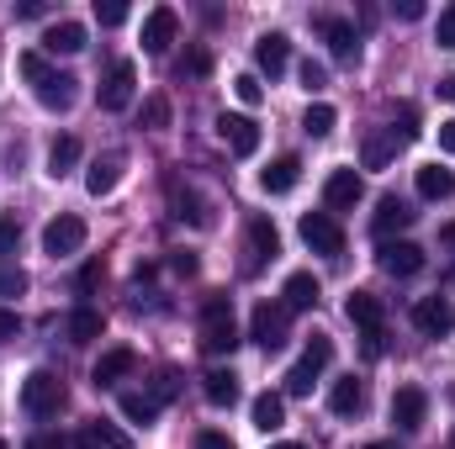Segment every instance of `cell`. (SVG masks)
<instances>
[{"label": "cell", "mask_w": 455, "mask_h": 449, "mask_svg": "<svg viewBox=\"0 0 455 449\" xmlns=\"http://www.w3.org/2000/svg\"><path fill=\"white\" fill-rule=\"evenodd\" d=\"M365 449H397V445H365Z\"/></svg>", "instance_id": "91938a15"}, {"label": "cell", "mask_w": 455, "mask_h": 449, "mask_svg": "<svg viewBox=\"0 0 455 449\" xmlns=\"http://www.w3.org/2000/svg\"><path fill=\"white\" fill-rule=\"evenodd\" d=\"M175 32H180V16H175V5H154L148 16H143V53H170V43H175Z\"/></svg>", "instance_id": "30bf717a"}, {"label": "cell", "mask_w": 455, "mask_h": 449, "mask_svg": "<svg viewBox=\"0 0 455 449\" xmlns=\"http://www.w3.org/2000/svg\"><path fill=\"white\" fill-rule=\"evenodd\" d=\"M202 349L207 354H233L238 349V318L228 296H207L202 302Z\"/></svg>", "instance_id": "6da1fadb"}, {"label": "cell", "mask_w": 455, "mask_h": 449, "mask_svg": "<svg viewBox=\"0 0 455 449\" xmlns=\"http://www.w3.org/2000/svg\"><path fill=\"white\" fill-rule=\"evenodd\" d=\"M27 291V275L21 270H0V296H21Z\"/></svg>", "instance_id": "ee69618b"}, {"label": "cell", "mask_w": 455, "mask_h": 449, "mask_svg": "<svg viewBox=\"0 0 455 449\" xmlns=\"http://www.w3.org/2000/svg\"><path fill=\"white\" fill-rule=\"evenodd\" d=\"M80 248H85V223H80V217L64 212V217H53V223L43 227V254H48V259L80 254Z\"/></svg>", "instance_id": "52a82bcc"}, {"label": "cell", "mask_w": 455, "mask_h": 449, "mask_svg": "<svg viewBox=\"0 0 455 449\" xmlns=\"http://www.w3.org/2000/svg\"><path fill=\"white\" fill-rule=\"evenodd\" d=\"M440 148L455 159V122H440Z\"/></svg>", "instance_id": "db71d44e"}, {"label": "cell", "mask_w": 455, "mask_h": 449, "mask_svg": "<svg viewBox=\"0 0 455 449\" xmlns=\"http://www.w3.org/2000/svg\"><path fill=\"white\" fill-rule=\"evenodd\" d=\"M387 132H392L397 143H413V138H419V112H413V106H403V112H397V122H392Z\"/></svg>", "instance_id": "8d00e7d4"}, {"label": "cell", "mask_w": 455, "mask_h": 449, "mask_svg": "<svg viewBox=\"0 0 455 449\" xmlns=\"http://www.w3.org/2000/svg\"><path fill=\"white\" fill-rule=\"evenodd\" d=\"M170 264H175V275H196V254H191V248H175Z\"/></svg>", "instance_id": "c3c4849f"}, {"label": "cell", "mask_w": 455, "mask_h": 449, "mask_svg": "<svg viewBox=\"0 0 455 449\" xmlns=\"http://www.w3.org/2000/svg\"><path fill=\"white\" fill-rule=\"evenodd\" d=\"M334 127H339V112H334L329 101H313L307 116H302V132H307V138H329Z\"/></svg>", "instance_id": "836d02e7"}, {"label": "cell", "mask_w": 455, "mask_h": 449, "mask_svg": "<svg viewBox=\"0 0 455 449\" xmlns=\"http://www.w3.org/2000/svg\"><path fill=\"white\" fill-rule=\"evenodd\" d=\"M249 418H254V429H259V434L286 429V397H281V391H259V397H254V407H249Z\"/></svg>", "instance_id": "ffe728a7"}, {"label": "cell", "mask_w": 455, "mask_h": 449, "mask_svg": "<svg viewBox=\"0 0 455 449\" xmlns=\"http://www.w3.org/2000/svg\"><path fill=\"white\" fill-rule=\"evenodd\" d=\"M143 122H148L154 132L170 127V101H164V96H148V101H143Z\"/></svg>", "instance_id": "74e56055"}, {"label": "cell", "mask_w": 455, "mask_h": 449, "mask_svg": "<svg viewBox=\"0 0 455 449\" xmlns=\"http://www.w3.org/2000/svg\"><path fill=\"white\" fill-rule=\"evenodd\" d=\"M180 75H207V53H186V64H180Z\"/></svg>", "instance_id": "f5cc1de1"}, {"label": "cell", "mask_w": 455, "mask_h": 449, "mask_svg": "<svg viewBox=\"0 0 455 449\" xmlns=\"http://www.w3.org/2000/svg\"><path fill=\"white\" fill-rule=\"evenodd\" d=\"M302 85H307V91H323V85H329V69H323L318 59H307V64H302Z\"/></svg>", "instance_id": "b9f144b4"}, {"label": "cell", "mask_w": 455, "mask_h": 449, "mask_svg": "<svg viewBox=\"0 0 455 449\" xmlns=\"http://www.w3.org/2000/svg\"><path fill=\"white\" fill-rule=\"evenodd\" d=\"M175 191V217L191 227H212V212H207V201L196 196V191H180V185H170Z\"/></svg>", "instance_id": "1f68e13d"}, {"label": "cell", "mask_w": 455, "mask_h": 449, "mask_svg": "<svg viewBox=\"0 0 455 449\" xmlns=\"http://www.w3.org/2000/svg\"><path fill=\"white\" fill-rule=\"evenodd\" d=\"M80 164V143L75 138H53V148H48V175L59 180V175H69Z\"/></svg>", "instance_id": "d6a6232c"}, {"label": "cell", "mask_w": 455, "mask_h": 449, "mask_svg": "<svg viewBox=\"0 0 455 449\" xmlns=\"http://www.w3.org/2000/svg\"><path fill=\"white\" fill-rule=\"evenodd\" d=\"M132 370H138V354H132V349L122 343V349H107V354L96 359V370H91V381H96V386H116V381H127Z\"/></svg>", "instance_id": "e0dca14e"}, {"label": "cell", "mask_w": 455, "mask_h": 449, "mask_svg": "<svg viewBox=\"0 0 455 449\" xmlns=\"http://www.w3.org/2000/svg\"><path fill=\"white\" fill-rule=\"evenodd\" d=\"M254 64H259V75H281L286 64H291V37L286 32H265L259 43H254Z\"/></svg>", "instance_id": "5bb4252c"}, {"label": "cell", "mask_w": 455, "mask_h": 449, "mask_svg": "<svg viewBox=\"0 0 455 449\" xmlns=\"http://www.w3.org/2000/svg\"><path fill=\"white\" fill-rule=\"evenodd\" d=\"M397 16H403V21H419V16H424V0H397Z\"/></svg>", "instance_id": "816d5d0a"}, {"label": "cell", "mask_w": 455, "mask_h": 449, "mask_svg": "<svg viewBox=\"0 0 455 449\" xmlns=\"http://www.w3.org/2000/svg\"><path fill=\"white\" fill-rule=\"evenodd\" d=\"M397 154V138L392 132H376V138H365V169H387V159Z\"/></svg>", "instance_id": "e575fe53"}, {"label": "cell", "mask_w": 455, "mask_h": 449, "mask_svg": "<svg viewBox=\"0 0 455 449\" xmlns=\"http://www.w3.org/2000/svg\"><path fill=\"white\" fill-rule=\"evenodd\" d=\"M451 445H455V439H451Z\"/></svg>", "instance_id": "be15d7a7"}, {"label": "cell", "mask_w": 455, "mask_h": 449, "mask_svg": "<svg viewBox=\"0 0 455 449\" xmlns=\"http://www.w3.org/2000/svg\"><path fill=\"white\" fill-rule=\"evenodd\" d=\"M43 69H48V59H43V53H21V75H27V80H37Z\"/></svg>", "instance_id": "f907efd6"}, {"label": "cell", "mask_w": 455, "mask_h": 449, "mask_svg": "<svg viewBox=\"0 0 455 449\" xmlns=\"http://www.w3.org/2000/svg\"><path fill=\"white\" fill-rule=\"evenodd\" d=\"M21 407H27L32 418H53V413L64 407V381H59L53 370H32V375L21 381Z\"/></svg>", "instance_id": "3957f363"}, {"label": "cell", "mask_w": 455, "mask_h": 449, "mask_svg": "<svg viewBox=\"0 0 455 449\" xmlns=\"http://www.w3.org/2000/svg\"><path fill=\"white\" fill-rule=\"evenodd\" d=\"M424 418H429V397L419 391V386H397V397H392V423L397 429H424Z\"/></svg>", "instance_id": "7c38bea8"}, {"label": "cell", "mask_w": 455, "mask_h": 449, "mask_svg": "<svg viewBox=\"0 0 455 449\" xmlns=\"http://www.w3.org/2000/svg\"><path fill=\"white\" fill-rule=\"evenodd\" d=\"M233 96H238L243 106H259V101H265V85H259V75H238V80H233Z\"/></svg>", "instance_id": "d590c367"}, {"label": "cell", "mask_w": 455, "mask_h": 449, "mask_svg": "<svg viewBox=\"0 0 455 449\" xmlns=\"http://www.w3.org/2000/svg\"><path fill=\"white\" fill-rule=\"evenodd\" d=\"M96 16H101V27H122V21H127V5H122V0H107V5L96 0Z\"/></svg>", "instance_id": "60d3db41"}, {"label": "cell", "mask_w": 455, "mask_h": 449, "mask_svg": "<svg viewBox=\"0 0 455 449\" xmlns=\"http://www.w3.org/2000/svg\"><path fill=\"white\" fill-rule=\"evenodd\" d=\"M27 449H69V439H64V434H32Z\"/></svg>", "instance_id": "681fc988"}, {"label": "cell", "mask_w": 455, "mask_h": 449, "mask_svg": "<svg viewBox=\"0 0 455 449\" xmlns=\"http://www.w3.org/2000/svg\"><path fill=\"white\" fill-rule=\"evenodd\" d=\"M387 354V328H371L365 334V359H381Z\"/></svg>", "instance_id": "7dc6e473"}, {"label": "cell", "mask_w": 455, "mask_h": 449, "mask_svg": "<svg viewBox=\"0 0 455 449\" xmlns=\"http://www.w3.org/2000/svg\"><path fill=\"white\" fill-rule=\"evenodd\" d=\"M196 449H233V439L218 434V429H202V434H196Z\"/></svg>", "instance_id": "bcb514c9"}, {"label": "cell", "mask_w": 455, "mask_h": 449, "mask_svg": "<svg viewBox=\"0 0 455 449\" xmlns=\"http://www.w3.org/2000/svg\"><path fill=\"white\" fill-rule=\"evenodd\" d=\"M440 238H445V243H455V223H445V227H440Z\"/></svg>", "instance_id": "680465c9"}, {"label": "cell", "mask_w": 455, "mask_h": 449, "mask_svg": "<svg viewBox=\"0 0 455 449\" xmlns=\"http://www.w3.org/2000/svg\"><path fill=\"white\" fill-rule=\"evenodd\" d=\"M329 407H334L339 418H355V413L365 407V386H360L355 375H344V381H334V386H329Z\"/></svg>", "instance_id": "484cf974"}, {"label": "cell", "mask_w": 455, "mask_h": 449, "mask_svg": "<svg viewBox=\"0 0 455 449\" xmlns=\"http://www.w3.org/2000/svg\"><path fill=\"white\" fill-rule=\"evenodd\" d=\"M318 280L307 275V270H297V275H286V312H307V307H318Z\"/></svg>", "instance_id": "d4e9b609"}, {"label": "cell", "mask_w": 455, "mask_h": 449, "mask_svg": "<svg viewBox=\"0 0 455 449\" xmlns=\"http://www.w3.org/2000/svg\"><path fill=\"white\" fill-rule=\"evenodd\" d=\"M0 449H11V445H5V439H0Z\"/></svg>", "instance_id": "6125c7cd"}, {"label": "cell", "mask_w": 455, "mask_h": 449, "mask_svg": "<svg viewBox=\"0 0 455 449\" xmlns=\"http://www.w3.org/2000/svg\"><path fill=\"white\" fill-rule=\"evenodd\" d=\"M202 391H207L212 407H233V402H238V375H233V370H207V375H202Z\"/></svg>", "instance_id": "4dcf8cb0"}, {"label": "cell", "mask_w": 455, "mask_h": 449, "mask_svg": "<svg viewBox=\"0 0 455 449\" xmlns=\"http://www.w3.org/2000/svg\"><path fill=\"white\" fill-rule=\"evenodd\" d=\"M344 312H349V323H355L360 334H371V328H381V302H376L371 291H355V296L344 302Z\"/></svg>", "instance_id": "f1b7e54d"}, {"label": "cell", "mask_w": 455, "mask_h": 449, "mask_svg": "<svg viewBox=\"0 0 455 449\" xmlns=\"http://www.w3.org/2000/svg\"><path fill=\"white\" fill-rule=\"evenodd\" d=\"M175 391H180V370H159L154 375V402H170Z\"/></svg>", "instance_id": "f35d334b"}, {"label": "cell", "mask_w": 455, "mask_h": 449, "mask_svg": "<svg viewBox=\"0 0 455 449\" xmlns=\"http://www.w3.org/2000/svg\"><path fill=\"white\" fill-rule=\"evenodd\" d=\"M408 223H413L408 201H397V196H381V201H376V217H371V227H376V238H381V243H387L392 232H403Z\"/></svg>", "instance_id": "44dd1931"}, {"label": "cell", "mask_w": 455, "mask_h": 449, "mask_svg": "<svg viewBox=\"0 0 455 449\" xmlns=\"http://www.w3.org/2000/svg\"><path fill=\"white\" fill-rule=\"evenodd\" d=\"M101 334H107V318L96 307H75L69 312V343H96Z\"/></svg>", "instance_id": "f546056e"}, {"label": "cell", "mask_w": 455, "mask_h": 449, "mask_svg": "<svg viewBox=\"0 0 455 449\" xmlns=\"http://www.w3.org/2000/svg\"><path fill=\"white\" fill-rule=\"evenodd\" d=\"M297 180H302V159H297V154H281L275 164L259 169V191H265V196H286Z\"/></svg>", "instance_id": "9a60e30c"}, {"label": "cell", "mask_w": 455, "mask_h": 449, "mask_svg": "<svg viewBox=\"0 0 455 449\" xmlns=\"http://www.w3.org/2000/svg\"><path fill=\"white\" fill-rule=\"evenodd\" d=\"M435 43H440V48H455V5L451 11H440V21H435Z\"/></svg>", "instance_id": "ab89813d"}, {"label": "cell", "mask_w": 455, "mask_h": 449, "mask_svg": "<svg viewBox=\"0 0 455 449\" xmlns=\"http://www.w3.org/2000/svg\"><path fill=\"white\" fill-rule=\"evenodd\" d=\"M329 359H334V343H329L323 334H313V343L302 349V359L286 370V397H307V391H313V381L323 375V365H329Z\"/></svg>", "instance_id": "7a4b0ae2"}, {"label": "cell", "mask_w": 455, "mask_h": 449, "mask_svg": "<svg viewBox=\"0 0 455 449\" xmlns=\"http://www.w3.org/2000/svg\"><path fill=\"white\" fill-rule=\"evenodd\" d=\"M75 286H80V296H91V291L101 286V259H91V264L80 270V280H75Z\"/></svg>", "instance_id": "7bdbcfd3"}, {"label": "cell", "mask_w": 455, "mask_h": 449, "mask_svg": "<svg viewBox=\"0 0 455 449\" xmlns=\"http://www.w3.org/2000/svg\"><path fill=\"white\" fill-rule=\"evenodd\" d=\"M440 96H445V101H455V75H445V80H440Z\"/></svg>", "instance_id": "6f0895ef"}, {"label": "cell", "mask_w": 455, "mask_h": 449, "mask_svg": "<svg viewBox=\"0 0 455 449\" xmlns=\"http://www.w3.org/2000/svg\"><path fill=\"white\" fill-rule=\"evenodd\" d=\"M413 328L429 334V338L455 334V302L451 296H424V302H413Z\"/></svg>", "instance_id": "9c48e42d"}, {"label": "cell", "mask_w": 455, "mask_h": 449, "mask_svg": "<svg viewBox=\"0 0 455 449\" xmlns=\"http://www.w3.org/2000/svg\"><path fill=\"white\" fill-rule=\"evenodd\" d=\"M318 32H323V43H329V53H334V59H355V53H360L355 27L339 21V16H318Z\"/></svg>", "instance_id": "603a6c76"}, {"label": "cell", "mask_w": 455, "mask_h": 449, "mask_svg": "<svg viewBox=\"0 0 455 449\" xmlns=\"http://www.w3.org/2000/svg\"><path fill=\"white\" fill-rule=\"evenodd\" d=\"M270 449H302V445H270Z\"/></svg>", "instance_id": "94428289"}, {"label": "cell", "mask_w": 455, "mask_h": 449, "mask_svg": "<svg viewBox=\"0 0 455 449\" xmlns=\"http://www.w3.org/2000/svg\"><path fill=\"white\" fill-rule=\"evenodd\" d=\"M43 11H48L43 0H21V5H16V16H27V21H32V16H43Z\"/></svg>", "instance_id": "11a10c76"}, {"label": "cell", "mask_w": 455, "mask_h": 449, "mask_svg": "<svg viewBox=\"0 0 455 449\" xmlns=\"http://www.w3.org/2000/svg\"><path fill=\"white\" fill-rule=\"evenodd\" d=\"M80 449H132V439L116 429V423H107V418H96V423H85L80 429V439H75Z\"/></svg>", "instance_id": "cb8c5ba5"}, {"label": "cell", "mask_w": 455, "mask_h": 449, "mask_svg": "<svg viewBox=\"0 0 455 449\" xmlns=\"http://www.w3.org/2000/svg\"><path fill=\"white\" fill-rule=\"evenodd\" d=\"M286 323H291L286 302H281V307H275V302H259L254 318H249V338H254L259 349H281V343H286Z\"/></svg>", "instance_id": "277c9868"}, {"label": "cell", "mask_w": 455, "mask_h": 449, "mask_svg": "<svg viewBox=\"0 0 455 449\" xmlns=\"http://www.w3.org/2000/svg\"><path fill=\"white\" fill-rule=\"evenodd\" d=\"M43 48H48V53H80V48H85V27H80V21H59V27L43 32Z\"/></svg>", "instance_id": "83f0119b"}, {"label": "cell", "mask_w": 455, "mask_h": 449, "mask_svg": "<svg viewBox=\"0 0 455 449\" xmlns=\"http://www.w3.org/2000/svg\"><path fill=\"white\" fill-rule=\"evenodd\" d=\"M132 91H138V64L132 59H116L107 85H101V112H127L132 106Z\"/></svg>", "instance_id": "ba28073f"}, {"label": "cell", "mask_w": 455, "mask_h": 449, "mask_svg": "<svg viewBox=\"0 0 455 449\" xmlns=\"http://www.w3.org/2000/svg\"><path fill=\"white\" fill-rule=\"evenodd\" d=\"M16 328H21V323H16V312H0V334L11 338V334H16Z\"/></svg>", "instance_id": "9f6ffc18"}, {"label": "cell", "mask_w": 455, "mask_h": 449, "mask_svg": "<svg viewBox=\"0 0 455 449\" xmlns=\"http://www.w3.org/2000/svg\"><path fill=\"white\" fill-rule=\"evenodd\" d=\"M16 238H21L16 217H0V254H11V248H16Z\"/></svg>", "instance_id": "f6af8a7d"}, {"label": "cell", "mask_w": 455, "mask_h": 449, "mask_svg": "<svg viewBox=\"0 0 455 449\" xmlns=\"http://www.w3.org/2000/svg\"><path fill=\"white\" fill-rule=\"evenodd\" d=\"M218 138H223L228 148L238 154V159H249L254 148H259V127H254V116H218Z\"/></svg>", "instance_id": "4fadbf2b"}, {"label": "cell", "mask_w": 455, "mask_h": 449, "mask_svg": "<svg viewBox=\"0 0 455 449\" xmlns=\"http://www.w3.org/2000/svg\"><path fill=\"white\" fill-rule=\"evenodd\" d=\"M360 196H365V180H360L355 169H334V175H329V185H323V201H329L334 212H349Z\"/></svg>", "instance_id": "ac0fdd59"}, {"label": "cell", "mask_w": 455, "mask_h": 449, "mask_svg": "<svg viewBox=\"0 0 455 449\" xmlns=\"http://www.w3.org/2000/svg\"><path fill=\"white\" fill-rule=\"evenodd\" d=\"M376 264H381L387 275L408 280V275H419V270H424V248H419V243H408V238H387V243L376 248Z\"/></svg>", "instance_id": "5b68a950"}, {"label": "cell", "mask_w": 455, "mask_h": 449, "mask_svg": "<svg viewBox=\"0 0 455 449\" xmlns=\"http://www.w3.org/2000/svg\"><path fill=\"white\" fill-rule=\"evenodd\" d=\"M122 169H127V154H101L91 169H85V191L91 196H112L122 185Z\"/></svg>", "instance_id": "2e32d148"}, {"label": "cell", "mask_w": 455, "mask_h": 449, "mask_svg": "<svg viewBox=\"0 0 455 449\" xmlns=\"http://www.w3.org/2000/svg\"><path fill=\"white\" fill-rule=\"evenodd\" d=\"M75 85H80V80H75V75H59V69H43V75L32 80V91H37V101H43L48 112H69L75 96H80Z\"/></svg>", "instance_id": "8fae6325"}, {"label": "cell", "mask_w": 455, "mask_h": 449, "mask_svg": "<svg viewBox=\"0 0 455 449\" xmlns=\"http://www.w3.org/2000/svg\"><path fill=\"white\" fill-rule=\"evenodd\" d=\"M116 413H122L132 429H154V423H159V402H154L148 391H122V397H116Z\"/></svg>", "instance_id": "d6986e66"}, {"label": "cell", "mask_w": 455, "mask_h": 449, "mask_svg": "<svg viewBox=\"0 0 455 449\" xmlns=\"http://www.w3.org/2000/svg\"><path fill=\"white\" fill-rule=\"evenodd\" d=\"M275 254H281V238H275L270 217H254V223H249V270H259V264L275 259Z\"/></svg>", "instance_id": "7402d4cb"}, {"label": "cell", "mask_w": 455, "mask_h": 449, "mask_svg": "<svg viewBox=\"0 0 455 449\" xmlns=\"http://www.w3.org/2000/svg\"><path fill=\"white\" fill-rule=\"evenodd\" d=\"M302 243L313 248V254H344V227L334 223V212H307L302 217Z\"/></svg>", "instance_id": "8992f818"}, {"label": "cell", "mask_w": 455, "mask_h": 449, "mask_svg": "<svg viewBox=\"0 0 455 449\" xmlns=\"http://www.w3.org/2000/svg\"><path fill=\"white\" fill-rule=\"evenodd\" d=\"M419 196H424V201H445V196H455V175L445 169V164H424V169H419Z\"/></svg>", "instance_id": "4316f807"}]
</instances>
